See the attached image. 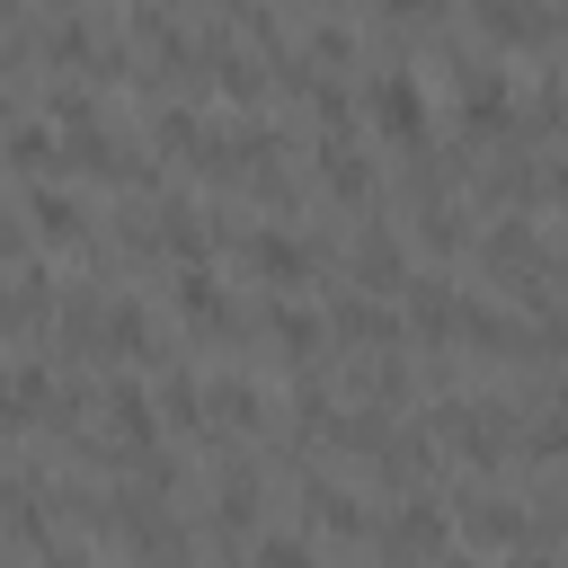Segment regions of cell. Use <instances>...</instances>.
<instances>
[{
	"instance_id": "6da1fadb",
	"label": "cell",
	"mask_w": 568,
	"mask_h": 568,
	"mask_svg": "<svg viewBox=\"0 0 568 568\" xmlns=\"http://www.w3.org/2000/svg\"><path fill=\"white\" fill-rule=\"evenodd\" d=\"M373 115H382L390 133H417V124H426V98H417V80H408V71H382V80H373Z\"/></svg>"
}]
</instances>
